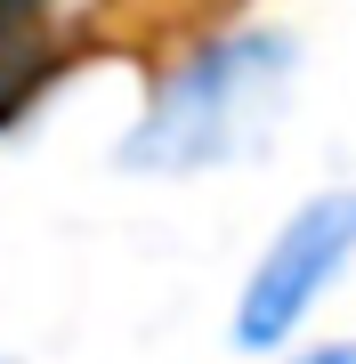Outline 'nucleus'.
Returning a JSON list of instances; mask_svg holds the SVG:
<instances>
[{"label":"nucleus","instance_id":"nucleus-1","mask_svg":"<svg viewBox=\"0 0 356 364\" xmlns=\"http://www.w3.org/2000/svg\"><path fill=\"white\" fill-rule=\"evenodd\" d=\"M291 81H300V41L291 33H276V25L219 33L154 81L146 114L114 146V162L146 170V178H195V170L243 162L284 122Z\"/></svg>","mask_w":356,"mask_h":364},{"label":"nucleus","instance_id":"nucleus-2","mask_svg":"<svg viewBox=\"0 0 356 364\" xmlns=\"http://www.w3.org/2000/svg\"><path fill=\"white\" fill-rule=\"evenodd\" d=\"M348 259H356V186H332V195L300 203L267 235L259 267H251V284L235 299V348H276V340H291L300 316L340 284Z\"/></svg>","mask_w":356,"mask_h":364},{"label":"nucleus","instance_id":"nucleus-3","mask_svg":"<svg viewBox=\"0 0 356 364\" xmlns=\"http://www.w3.org/2000/svg\"><path fill=\"white\" fill-rule=\"evenodd\" d=\"M65 0H0V130L41 97V81L65 57Z\"/></svg>","mask_w":356,"mask_h":364},{"label":"nucleus","instance_id":"nucleus-4","mask_svg":"<svg viewBox=\"0 0 356 364\" xmlns=\"http://www.w3.org/2000/svg\"><path fill=\"white\" fill-rule=\"evenodd\" d=\"M300 364H356V340H332V348H308Z\"/></svg>","mask_w":356,"mask_h":364}]
</instances>
